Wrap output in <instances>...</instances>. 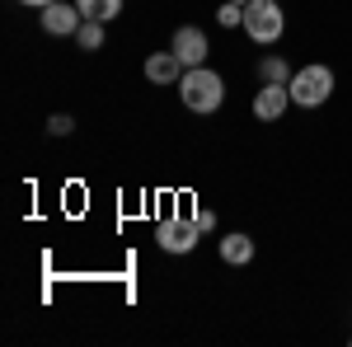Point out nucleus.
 I'll return each mask as SVG.
<instances>
[{
    "label": "nucleus",
    "instance_id": "16",
    "mask_svg": "<svg viewBox=\"0 0 352 347\" xmlns=\"http://www.w3.org/2000/svg\"><path fill=\"white\" fill-rule=\"evenodd\" d=\"M24 5H33V10H47V5H52V0H24Z\"/></svg>",
    "mask_w": 352,
    "mask_h": 347
},
{
    "label": "nucleus",
    "instance_id": "8",
    "mask_svg": "<svg viewBox=\"0 0 352 347\" xmlns=\"http://www.w3.org/2000/svg\"><path fill=\"white\" fill-rule=\"evenodd\" d=\"M146 80H151V85H179V80H184V61H179L174 52L146 56Z\"/></svg>",
    "mask_w": 352,
    "mask_h": 347
},
{
    "label": "nucleus",
    "instance_id": "9",
    "mask_svg": "<svg viewBox=\"0 0 352 347\" xmlns=\"http://www.w3.org/2000/svg\"><path fill=\"white\" fill-rule=\"evenodd\" d=\"M221 258H226V263H254V240H249V235H226V240H221Z\"/></svg>",
    "mask_w": 352,
    "mask_h": 347
},
{
    "label": "nucleus",
    "instance_id": "6",
    "mask_svg": "<svg viewBox=\"0 0 352 347\" xmlns=\"http://www.w3.org/2000/svg\"><path fill=\"white\" fill-rule=\"evenodd\" d=\"M169 52H174L179 61H184V71H192V66H202V61H207V33H202V28H192V24H184L179 33H174Z\"/></svg>",
    "mask_w": 352,
    "mask_h": 347
},
{
    "label": "nucleus",
    "instance_id": "11",
    "mask_svg": "<svg viewBox=\"0 0 352 347\" xmlns=\"http://www.w3.org/2000/svg\"><path fill=\"white\" fill-rule=\"evenodd\" d=\"M76 43H80V52H99V47H104V24H99V19H85L80 33H76Z\"/></svg>",
    "mask_w": 352,
    "mask_h": 347
},
{
    "label": "nucleus",
    "instance_id": "12",
    "mask_svg": "<svg viewBox=\"0 0 352 347\" xmlns=\"http://www.w3.org/2000/svg\"><path fill=\"white\" fill-rule=\"evenodd\" d=\"M258 71H263V80H268V85H292V71H287V61H282V56H263V66H258Z\"/></svg>",
    "mask_w": 352,
    "mask_h": 347
},
{
    "label": "nucleus",
    "instance_id": "14",
    "mask_svg": "<svg viewBox=\"0 0 352 347\" xmlns=\"http://www.w3.org/2000/svg\"><path fill=\"white\" fill-rule=\"evenodd\" d=\"M221 24L226 28H235V24H244V5H235V0H226V5H221V14H217Z\"/></svg>",
    "mask_w": 352,
    "mask_h": 347
},
{
    "label": "nucleus",
    "instance_id": "2",
    "mask_svg": "<svg viewBox=\"0 0 352 347\" xmlns=\"http://www.w3.org/2000/svg\"><path fill=\"white\" fill-rule=\"evenodd\" d=\"M287 89H292V104H300V108H320L329 94H333V71H329V66H320V61H315V66H300L296 76H292V85H287Z\"/></svg>",
    "mask_w": 352,
    "mask_h": 347
},
{
    "label": "nucleus",
    "instance_id": "7",
    "mask_svg": "<svg viewBox=\"0 0 352 347\" xmlns=\"http://www.w3.org/2000/svg\"><path fill=\"white\" fill-rule=\"evenodd\" d=\"M292 104V89L287 85H263L258 94H254V117H263V122H277L282 113Z\"/></svg>",
    "mask_w": 352,
    "mask_h": 347
},
{
    "label": "nucleus",
    "instance_id": "10",
    "mask_svg": "<svg viewBox=\"0 0 352 347\" xmlns=\"http://www.w3.org/2000/svg\"><path fill=\"white\" fill-rule=\"evenodd\" d=\"M85 19H99V24H113L122 14V0H76Z\"/></svg>",
    "mask_w": 352,
    "mask_h": 347
},
{
    "label": "nucleus",
    "instance_id": "1",
    "mask_svg": "<svg viewBox=\"0 0 352 347\" xmlns=\"http://www.w3.org/2000/svg\"><path fill=\"white\" fill-rule=\"evenodd\" d=\"M179 99L192 113H217L226 104V80H221L217 71H207V66H192V71H184V80H179Z\"/></svg>",
    "mask_w": 352,
    "mask_h": 347
},
{
    "label": "nucleus",
    "instance_id": "17",
    "mask_svg": "<svg viewBox=\"0 0 352 347\" xmlns=\"http://www.w3.org/2000/svg\"><path fill=\"white\" fill-rule=\"evenodd\" d=\"M235 5H249V0H235Z\"/></svg>",
    "mask_w": 352,
    "mask_h": 347
},
{
    "label": "nucleus",
    "instance_id": "4",
    "mask_svg": "<svg viewBox=\"0 0 352 347\" xmlns=\"http://www.w3.org/2000/svg\"><path fill=\"white\" fill-rule=\"evenodd\" d=\"M155 240H160V249H164V254H192V249H197V240H202V230H197V221L169 216V221H160Z\"/></svg>",
    "mask_w": 352,
    "mask_h": 347
},
{
    "label": "nucleus",
    "instance_id": "15",
    "mask_svg": "<svg viewBox=\"0 0 352 347\" xmlns=\"http://www.w3.org/2000/svg\"><path fill=\"white\" fill-rule=\"evenodd\" d=\"M192 221H197V230H202V235H207V230H217V212H207V207H197Z\"/></svg>",
    "mask_w": 352,
    "mask_h": 347
},
{
    "label": "nucleus",
    "instance_id": "13",
    "mask_svg": "<svg viewBox=\"0 0 352 347\" xmlns=\"http://www.w3.org/2000/svg\"><path fill=\"white\" fill-rule=\"evenodd\" d=\"M47 132L52 136H71L76 132V117H71V113H52V117H47Z\"/></svg>",
    "mask_w": 352,
    "mask_h": 347
},
{
    "label": "nucleus",
    "instance_id": "5",
    "mask_svg": "<svg viewBox=\"0 0 352 347\" xmlns=\"http://www.w3.org/2000/svg\"><path fill=\"white\" fill-rule=\"evenodd\" d=\"M38 19H43V28H47L52 38H76V33H80V24H85L80 5H61V0H52Z\"/></svg>",
    "mask_w": 352,
    "mask_h": 347
},
{
    "label": "nucleus",
    "instance_id": "3",
    "mask_svg": "<svg viewBox=\"0 0 352 347\" xmlns=\"http://www.w3.org/2000/svg\"><path fill=\"white\" fill-rule=\"evenodd\" d=\"M282 28H287V19H282V5L277 0H249L244 5V33L254 43H277Z\"/></svg>",
    "mask_w": 352,
    "mask_h": 347
}]
</instances>
